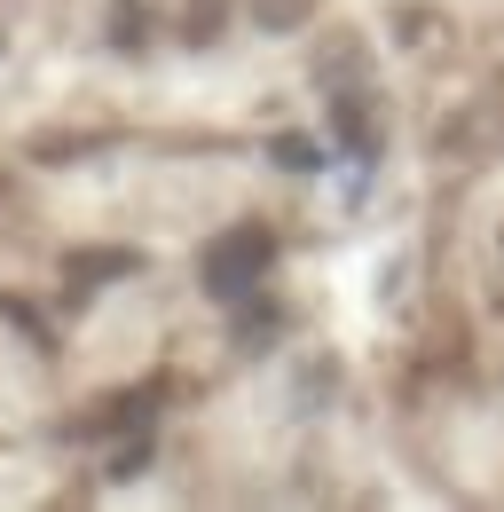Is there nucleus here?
Segmentation results:
<instances>
[{
	"label": "nucleus",
	"instance_id": "f03ea898",
	"mask_svg": "<svg viewBox=\"0 0 504 512\" xmlns=\"http://www.w3.org/2000/svg\"><path fill=\"white\" fill-rule=\"evenodd\" d=\"M331 134L347 142V158H378L386 111H378V79H371V71H355V79L331 87Z\"/></svg>",
	"mask_w": 504,
	"mask_h": 512
},
{
	"label": "nucleus",
	"instance_id": "f257e3e1",
	"mask_svg": "<svg viewBox=\"0 0 504 512\" xmlns=\"http://www.w3.org/2000/svg\"><path fill=\"white\" fill-rule=\"evenodd\" d=\"M268 268H276V229L268 221H229L213 245H205V292L213 300H245V292H260L268 284Z\"/></svg>",
	"mask_w": 504,
	"mask_h": 512
},
{
	"label": "nucleus",
	"instance_id": "39448f33",
	"mask_svg": "<svg viewBox=\"0 0 504 512\" xmlns=\"http://www.w3.org/2000/svg\"><path fill=\"white\" fill-rule=\"evenodd\" d=\"M174 24H182V40H213L229 24V0H174Z\"/></svg>",
	"mask_w": 504,
	"mask_h": 512
},
{
	"label": "nucleus",
	"instance_id": "0eeeda50",
	"mask_svg": "<svg viewBox=\"0 0 504 512\" xmlns=\"http://www.w3.org/2000/svg\"><path fill=\"white\" fill-rule=\"evenodd\" d=\"M276 166H300V174H308V166H315V150L300 142V134H284V142H276Z\"/></svg>",
	"mask_w": 504,
	"mask_h": 512
},
{
	"label": "nucleus",
	"instance_id": "20e7f679",
	"mask_svg": "<svg viewBox=\"0 0 504 512\" xmlns=\"http://www.w3.org/2000/svg\"><path fill=\"white\" fill-rule=\"evenodd\" d=\"M134 253H71L63 260V276H71V292H87V284H103V276H126Z\"/></svg>",
	"mask_w": 504,
	"mask_h": 512
},
{
	"label": "nucleus",
	"instance_id": "423d86ee",
	"mask_svg": "<svg viewBox=\"0 0 504 512\" xmlns=\"http://www.w3.org/2000/svg\"><path fill=\"white\" fill-rule=\"evenodd\" d=\"M315 16V0H252V24L260 32H300Z\"/></svg>",
	"mask_w": 504,
	"mask_h": 512
},
{
	"label": "nucleus",
	"instance_id": "7ed1b4c3",
	"mask_svg": "<svg viewBox=\"0 0 504 512\" xmlns=\"http://www.w3.org/2000/svg\"><path fill=\"white\" fill-rule=\"evenodd\" d=\"M497 142H504V95H489V103H481V119L465 111L457 127L441 134V150H449V158H465V150H473V158H489Z\"/></svg>",
	"mask_w": 504,
	"mask_h": 512
}]
</instances>
